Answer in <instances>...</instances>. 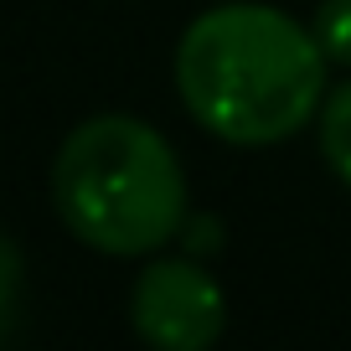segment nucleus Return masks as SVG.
Returning a JSON list of instances; mask_svg holds the SVG:
<instances>
[{"instance_id":"nucleus-1","label":"nucleus","mask_w":351,"mask_h":351,"mask_svg":"<svg viewBox=\"0 0 351 351\" xmlns=\"http://www.w3.org/2000/svg\"><path fill=\"white\" fill-rule=\"evenodd\" d=\"M315 32L263 0H228L191 16L176 42V93L207 134L243 150L300 134L326 104Z\"/></svg>"},{"instance_id":"nucleus-2","label":"nucleus","mask_w":351,"mask_h":351,"mask_svg":"<svg viewBox=\"0 0 351 351\" xmlns=\"http://www.w3.org/2000/svg\"><path fill=\"white\" fill-rule=\"evenodd\" d=\"M52 202L77 243L109 258H140L186 222V171L155 124L93 114L57 150Z\"/></svg>"},{"instance_id":"nucleus-3","label":"nucleus","mask_w":351,"mask_h":351,"mask_svg":"<svg viewBox=\"0 0 351 351\" xmlns=\"http://www.w3.org/2000/svg\"><path fill=\"white\" fill-rule=\"evenodd\" d=\"M130 320L160 351H207L228 326V295L191 258H155L130 289Z\"/></svg>"},{"instance_id":"nucleus-4","label":"nucleus","mask_w":351,"mask_h":351,"mask_svg":"<svg viewBox=\"0 0 351 351\" xmlns=\"http://www.w3.org/2000/svg\"><path fill=\"white\" fill-rule=\"evenodd\" d=\"M315 124H320V155H326V165L341 176V186H351V83L326 93Z\"/></svg>"},{"instance_id":"nucleus-5","label":"nucleus","mask_w":351,"mask_h":351,"mask_svg":"<svg viewBox=\"0 0 351 351\" xmlns=\"http://www.w3.org/2000/svg\"><path fill=\"white\" fill-rule=\"evenodd\" d=\"M310 32L330 67H351V0H320L310 16Z\"/></svg>"},{"instance_id":"nucleus-6","label":"nucleus","mask_w":351,"mask_h":351,"mask_svg":"<svg viewBox=\"0 0 351 351\" xmlns=\"http://www.w3.org/2000/svg\"><path fill=\"white\" fill-rule=\"evenodd\" d=\"M21 285H26V258H21V248L0 232V341H11V330H16Z\"/></svg>"}]
</instances>
